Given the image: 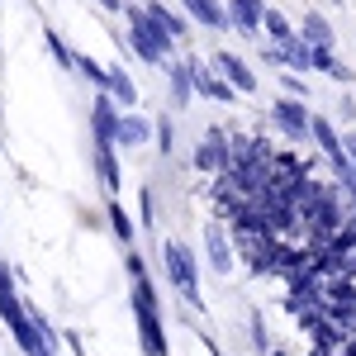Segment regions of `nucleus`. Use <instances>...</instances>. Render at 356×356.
Instances as JSON below:
<instances>
[{
  "label": "nucleus",
  "mask_w": 356,
  "mask_h": 356,
  "mask_svg": "<svg viewBox=\"0 0 356 356\" xmlns=\"http://www.w3.org/2000/svg\"><path fill=\"white\" fill-rule=\"evenodd\" d=\"M214 67H219V72H223L233 86H238V90H247V95L257 90V76H252V67H247L238 53H228V48H223V53H214Z\"/></svg>",
  "instance_id": "nucleus-14"
},
{
  "label": "nucleus",
  "mask_w": 356,
  "mask_h": 356,
  "mask_svg": "<svg viewBox=\"0 0 356 356\" xmlns=\"http://www.w3.org/2000/svg\"><path fill=\"white\" fill-rule=\"evenodd\" d=\"M43 43H48V53H53V62H57V67L76 72V53H72V48H67V43L57 38V29H48V33H43Z\"/></svg>",
  "instance_id": "nucleus-22"
},
{
  "label": "nucleus",
  "mask_w": 356,
  "mask_h": 356,
  "mask_svg": "<svg viewBox=\"0 0 356 356\" xmlns=\"http://www.w3.org/2000/svg\"><path fill=\"white\" fill-rule=\"evenodd\" d=\"M261 29L271 33V43H285V38H295V24L285 19V10H271V5H266V19H261Z\"/></svg>",
  "instance_id": "nucleus-20"
},
{
  "label": "nucleus",
  "mask_w": 356,
  "mask_h": 356,
  "mask_svg": "<svg viewBox=\"0 0 356 356\" xmlns=\"http://www.w3.org/2000/svg\"><path fill=\"white\" fill-rule=\"evenodd\" d=\"M129 43H134V53L143 57V62H152V67H166V62H171V48H176V38L147 15V5H129Z\"/></svg>",
  "instance_id": "nucleus-1"
},
{
  "label": "nucleus",
  "mask_w": 356,
  "mask_h": 356,
  "mask_svg": "<svg viewBox=\"0 0 356 356\" xmlns=\"http://www.w3.org/2000/svg\"><path fill=\"white\" fill-rule=\"evenodd\" d=\"M280 86H285L290 95H300V100H304V95H309V86L300 81V72H290V76H280Z\"/></svg>",
  "instance_id": "nucleus-28"
},
{
  "label": "nucleus",
  "mask_w": 356,
  "mask_h": 356,
  "mask_svg": "<svg viewBox=\"0 0 356 356\" xmlns=\"http://www.w3.org/2000/svg\"><path fill=\"white\" fill-rule=\"evenodd\" d=\"M100 10H124V0H100Z\"/></svg>",
  "instance_id": "nucleus-31"
},
{
  "label": "nucleus",
  "mask_w": 356,
  "mask_h": 356,
  "mask_svg": "<svg viewBox=\"0 0 356 356\" xmlns=\"http://www.w3.org/2000/svg\"><path fill=\"white\" fill-rule=\"evenodd\" d=\"M228 19H233V29L238 33H257L261 29V19H266V0H228Z\"/></svg>",
  "instance_id": "nucleus-10"
},
{
  "label": "nucleus",
  "mask_w": 356,
  "mask_h": 356,
  "mask_svg": "<svg viewBox=\"0 0 356 356\" xmlns=\"http://www.w3.org/2000/svg\"><path fill=\"white\" fill-rule=\"evenodd\" d=\"M332 67H337L332 48H314V72H328V76H332Z\"/></svg>",
  "instance_id": "nucleus-26"
},
{
  "label": "nucleus",
  "mask_w": 356,
  "mask_h": 356,
  "mask_svg": "<svg viewBox=\"0 0 356 356\" xmlns=\"http://www.w3.org/2000/svg\"><path fill=\"white\" fill-rule=\"evenodd\" d=\"M204 252H209V266H214V275H228L233 271V247H228V238H223V228H204Z\"/></svg>",
  "instance_id": "nucleus-15"
},
{
  "label": "nucleus",
  "mask_w": 356,
  "mask_h": 356,
  "mask_svg": "<svg viewBox=\"0 0 356 356\" xmlns=\"http://www.w3.org/2000/svg\"><path fill=\"white\" fill-rule=\"evenodd\" d=\"M147 15H152V19H157V24H162L166 33H171V38H176V43H181V38H186V19H181V15H176V10H166L162 0H147Z\"/></svg>",
  "instance_id": "nucleus-19"
},
{
  "label": "nucleus",
  "mask_w": 356,
  "mask_h": 356,
  "mask_svg": "<svg viewBox=\"0 0 356 356\" xmlns=\"http://www.w3.org/2000/svg\"><path fill=\"white\" fill-rule=\"evenodd\" d=\"M332 81L347 86V81H352V67H347V62H337V67H332Z\"/></svg>",
  "instance_id": "nucleus-29"
},
{
  "label": "nucleus",
  "mask_w": 356,
  "mask_h": 356,
  "mask_svg": "<svg viewBox=\"0 0 356 356\" xmlns=\"http://www.w3.org/2000/svg\"><path fill=\"white\" fill-rule=\"evenodd\" d=\"M352 223H356V204H352Z\"/></svg>",
  "instance_id": "nucleus-32"
},
{
  "label": "nucleus",
  "mask_w": 356,
  "mask_h": 356,
  "mask_svg": "<svg viewBox=\"0 0 356 356\" xmlns=\"http://www.w3.org/2000/svg\"><path fill=\"white\" fill-rule=\"evenodd\" d=\"M332 176H337V186H342V191H347V200H352V204H356V166L347 162V166H337V171H332Z\"/></svg>",
  "instance_id": "nucleus-24"
},
{
  "label": "nucleus",
  "mask_w": 356,
  "mask_h": 356,
  "mask_svg": "<svg viewBox=\"0 0 356 356\" xmlns=\"http://www.w3.org/2000/svg\"><path fill=\"white\" fill-rule=\"evenodd\" d=\"M76 72H81V76L95 86V90H105V81H110V67H100L95 57H76Z\"/></svg>",
  "instance_id": "nucleus-23"
},
{
  "label": "nucleus",
  "mask_w": 356,
  "mask_h": 356,
  "mask_svg": "<svg viewBox=\"0 0 356 356\" xmlns=\"http://www.w3.org/2000/svg\"><path fill=\"white\" fill-rule=\"evenodd\" d=\"M271 356H285V352H271Z\"/></svg>",
  "instance_id": "nucleus-33"
},
{
  "label": "nucleus",
  "mask_w": 356,
  "mask_h": 356,
  "mask_svg": "<svg viewBox=\"0 0 356 356\" xmlns=\"http://www.w3.org/2000/svg\"><path fill=\"white\" fill-rule=\"evenodd\" d=\"M228 162H233V138L223 134V129H209V134L195 143V171H228Z\"/></svg>",
  "instance_id": "nucleus-4"
},
{
  "label": "nucleus",
  "mask_w": 356,
  "mask_h": 356,
  "mask_svg": "<svg viewBox=\"0 0 356 356\" xmlns=\"http://www.w3.org/2000/svg\"><path fill=\"white\" fill-rule=\"evenodd\" d=\"M0 323H5V318H0Z\"/></svg>",
  "instance_id": "nucleus-34"
},
{
  "label": "nucleus",
  "mask_w": 356,
  "mask_h": 356,
  "mask_svg": "<svg viewBox=\"0 0 356 356\" xmlns=\"http://www.w3.org/2000/svg\"><path fill=\"white\" fill-rule=\"evenodd\" d=\"M191 72H195V95H204V100H219V105H233L243 90L228 81L223 72H209L204 62H191Z\"/></svg>",
  "instance_id": "nucleus-5"
},
{
  "label": "nucleus",
  "mask_w": 356,
  "mask_h": 356,
  "mask_svg": "<svg viewBox=\"0 0 356 356\" xmlns=\"http://www.w3.org/2000/svg\"><path fill=\"white\" fill-rule=\"evenodd\" d=\"M342 147H347V162L356 166V134H342Z\"/></svg>",
  "instance_id": "nucleus-30"
},
{
  "label": "nucleus",
  "mask_w": 356,
  "mask_h": 356,
  "mask_svg": "<svg viewBox=\"0 0 356 356\" xmlns=\"http://www.w3.org/2000/svg\"><path fill=\"white\" fill-rule=\"evenodd\" d=\"M138 323V342L147 356H166V332H162V314H134Z\"/></svg>",
  "instance_id": "nucleus-13"
},
{
  "label": "nucleus",
  "mask_w": 356,
  "mask_h": 356,
  "mask_svg": "<svg viewBox=\"0 0 356 356\" xmlns=\"http://www.w3.org/2000/svg\"><path fill=\"white\" fill-rule=\"evenodd\" d=\"M252 347H257V352H266V356H271V337H266V323H261L257 314H252Z\"/></svg>",
  "instance_id": "nucleus-25"
},
{
  "label": "nucleus",
  "mask_w": 356,
  "mask_h": 356,
  "mask_svg": "<svg viewBox=\"0 0 356 356\" xmlns=\"http://www.w3.org/2000/svg\"><path fill=\"white\" fill-rule=\"evenodd\" d=\"M171 143H176V129H171V119H157V147L171 152Z\"/></svg>",
  "instance_id": "nucleus-27"
},
{
  "label": "nucleus",
  "mask_w": 356,
  "mask_h": 356,
  "mask_svg": "<svg viewBox=\"0 0 356 356\" xmlns=\"http://www.w3.org/2000/svg\"><path fill=\"white\" fill-rule=\"evenodd\" d=\"M147 138H157V124H152V119H143L138 110L119 114V134H114V147H143Z\"/></svg>",
  "instance_id": "nucleus-9"
},
{
  "label": "nucleus",
  "mask_w": 356,
  "mask_h": 356,
  "mask_svg": "<svg viewBox=\"0 0 356 356\" xmlns=\"http://www.w3.org/2000/svg\"><path fill=\"white\" fill-rule=\"evenodd\" d=\"M110 228H114V238H119L124 247H134V219L124 214V204H119V200H110Z\"/></svg>",
  "instance_id": "nucleus-21"
},
{
  "label": "nucleus",
  "mask_w": 356,
  "mask_h": 356,
  "mask_svg": "<svg viewBox=\"0 0 356 356\" xmlns=\"http://www.w3.org/2000/svg\"><path fill=\"white\" fill-rule=\"evenodd\" d=\"M271 124L280 129V134L290 138V143H304V138H314V114H309V105H304L300 95H280L271 105Z\"/></svg>",
  "instance_id": "nucleus-3"
},
{
  "label": "nucleus",
  "mask_w": 356,
  "mask_h": 356,
  "mask_svg": "<svg viewBox=\"0 0 356 356\" xmlns=\"http://www.w3.org/2000/svg\"><path fill=\"white\" fill-rule=\"evenodd\" d=\"M275 48H280V67H290V72H314V43H309L304 33L275 43Z\"/></svg>",
  "instance_id": "nucleus-12"
},
{
  "label": "nucleus",
  "mask_w": 356,
  "mask_h": 356,
  "mask_svg": "<svg viewBox=\"0 0 356 356\" xmlns=\"http://www.w3.org/2000/svg\"><path fill=\"white\" fill-rule=\"evenodd\" d=\"M105 90L119 100V110H134V105H138V86H134V76H129L124 67H110V81H105Z\"/></svg>",
  "instance_id": "nucleus-17"
},
{
  "label": "nucleus",
  "mask_w": 356,
  "mask_h": 356,
  "mask_svg": "<svg viewBox=\"0 0 356 356\" xmlns=\"http://www.w3.org/2000/svg\"><path fill=\"white\" fill-rule=\"evenodd\" d=\"M300 33L314 43V48H332V43H337V38H332V24L318 15V10H309V15L300 19Z\"/></svg>",
  "instance_id": "nucleus-18"
},
{
  "label": "nucleus",
  "mask_w": 356,
  "mask_h": 356,
  "mask_svg": "<svg viewBox=\"0 0 356 356\" xmlns=\"http://www.w3.org/2000/svg\"><path fill=\"white\" fill-rule=\"evenodd\" d=\"M181 10L191 15L195 24L214 29V33H223V29H233V19H228V5H223V0H181Z\"/></svg>",
  "instance_id": "nucleus-8"
},
{
  "label": "nucleus",
  "mask_w": 356,
  "mask_h": 356,
  "mask_svg": "<svg viewBox=\"0 0 356 356\" xmlns=\"http://www.w3.org/2000/svg\"><path fill=\"white\" fill-rule=\"evenodd\" d=\"M162 72H166V95H171V110H186V105H191V95H195L191 62H166Z\"/></svg>",
  "instance_id": "nucleus-7"
},
{
  "label": "nucleus",
  "mask_w": 356,
  "mask_h": 356,
  "mask_svg": "<svg viewBox=\"0 0 356 356\" xmlns=\"http://www.w3.org/2000/svg\"><path fill=\"white\" fill-rule=\"evenodd\" d=\"M314 143L323 147V157L332 162V171H337V166H347V147H342V134L332 129L323 114H314Z\"/></svg>",
  "instance_id": "nucleus-11"
},
{
  "label": "nucleus",
  "mask_w": 356,
  "mask_h": 356,
  "mask_svg": "<svg viewBox=\"0 0 356 356\" xmlns=\"http://www.w3.org/2000/svg\"><path fill=\"white\" fill-rule=\"evenodd\" d=\"M162 261H166V280L186 295L191 304H200V266H195V252L186 243H162Z\"/></svg>",
  "instance_id": "nucleus-2"
},
{
  "label": "nucleus",
  "mask_w": 356,
  "mask_h": 356,
  "mask_svg": "<svg viewBox=\"0 0 356 356\" xmlns=\"http://www.w3.org/2000/svg\"><path fill=\"white\" fill-rule=\"evenodd\" d=\"M90 134H95V143H114V134H119V100H114L110 90H95V110H90Z\"/></svg>",
  "instance_id": "nucleus-6"
},
{
  "label": "nucleus",
  "mask_w": 356,
  "mask_h": 356,
  "mask_svg": "<svg viewBox=\"0 0 356 356\" xmlns=\"http://www.w3.org/2000/svg\"><path fill=\"white\" fill-rule=\"evenodd\" d=\"M95 171H100L105 195H119V147L114 143H95Z\"/></svg>",
  "instance_id": "nucleus-16"
}]
</instances>
